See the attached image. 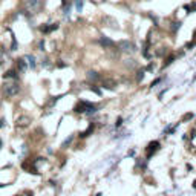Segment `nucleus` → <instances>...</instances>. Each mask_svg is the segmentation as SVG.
Listing matches in <instances>:
<instances>
[{"mask_svg":"<svg viewBox=\"0 0 196 196\" xmlns=\"http://www.w3.org/2000/svg\"><path fill=\"white\" fill-rule=\"evenodd\" d=\"M3 77H5V78H17V77H19V74H17L16 71H8Z\"/></svg>","mask_w":196,"mask_h":196,"instance_id":"9b49d317","label":"nucleus"},{"mask_svg":"<svg viewBox=\"0 0 196 196\" xmlns=\"http://www.w3.org/2000/svg\"><path fill=\"white\" fill-rule=\"evenodd\" d=\"M118 46L121 48V51H126V52H132V51H135V49H133V45L130 43V42H127V40L120 42V43H118Z\"/></svg>","mask_w":196,"mask_h":196,"instance_id":"6e6552de","label":"nucleus"},{"mask_svg":"<svg viewBox=\"0 0 196 196\" xmlns=\"http://www.w3.org/2000/svg\"><path fill=\"white\" fill-rule=\"evenodd\" d=\"M75 8L78 12H81L83 11V0H75Z\"/></svg>","mask_w":196,"mask_h":196,"instance_id":"f8f14e48","label":"nucleus"},{"mask_svg":"<svg viewBox=\"0 0 196 196\" xmlns=\"http://www.w3.org/2000/svg\"><path fill=\"white\" fill-rule=\"evenodd\" d=\"M0 187H5V184H0Z\"/></svg>","mask_w":196,"mask_h":196,"instance_id":"aec40b11","label":"nucleus"},{"mask_svg":"<svg viewBox=\"0 0 196 196\" xmlns=\"http://www.w3.org/2000/svg\"><path fill=\"white\" fill-rule=\"evenodd\" d=\"M87 77L90 78V80H98V75H97V72H87Z\"/></svg>","mask_w":196,"mask_h":196,"instance_id":"4468645a","label":"nucleus"},{"mask_svg":"<svg viewBox=\"0 0 196 196\" xmlns=\"http://www.w3.org/2000/svg\"><path fill=\"white\" fill-rule=\"evenodd\" d=\"M101 86L106 87V89H115L116 81L113 80V78H103V80H101Z\"/></svg>","mask_w":196,"mask_h":196,"instance_id":"423d86ee","label":"nucleus"},{"mask_svg":"<svg viewBox=\"0 0 196 196\" xmlns=\"http://www.w3.org/2000/svg\"><path fill=\"white\" fill-rule=\"evenodd\" d=\"M19 90H20L19 83L11 81V83H6V84L3 86V95H5L6 98H11V97L17 95V94H19Z\"/></svg>","mask_w":196,"mask_h":196,"instance_id":"f03ea898","label":"nucleus"},{"mask_svg":"<svg viewBox=\"0 0 196 196\" xmlns=\"http://www.w3.org/2000/svg\"><path fill=\"white\" fill-rule=\"evenodd\" d=\"M92 130H94V126L90 124V126H89V129L86 130V132H83V133H81V136H83V138H84V136H87V135H89L90 132H92Z\"/></svg>","mask_w":196,"mask_h":196,"instance_id":"2eb2a0df","label":"nucleus"},{"mask_svg":"<svg viewBox=\"0 0 196 196\" xmlns=\"http://www.w3.org/2000/svg\"><path fill=\"white\" fill-rule=\"evenodd\" d=\"M184 8H186L189 12H196V3H192V5H184Z\"/></svg>","mask_w":196,"mask_h":196,"instance_id":"ddd939ff","label":"nucleus"},{"mask_svg":"<svg viewBox=\"0 0 196 196\" xmlns=\"http://www.w3.org/2000/svg\"><path fill=\"white\" fill-rule=\"evenodd\" d=\"M100 43L104 46V48H115L116 45L110 40V38H107V37H101V40H100Z\"/></svg>","mask_w":196,"mask_h":196,"instance_id":"1a4fd4ad","label":"nucleus"},{"mask_svg":"<svg viewBox=\"0 0 196 196\" xmlns=\"http://www.w3.org/2000/svg\"><path fill=\"white\" fill-rule=\"evenodd\" d=\"M55 29H58V23H51V25H43L42 28H40V31L43 32V34H49V32H52V31H55Z\"/></svg>","mask_w":196,"mask_h":196,"instance_id":"0eeeda50","label":"nucleus"},{"mask_svg":"<svg viewBox=\"0 0 196 196\" xmlns=\"http://www.w3.org/2000/svg\"><path fill=\"white\" fill-rule=\"evenodd\" d=\"M173 58H175V57H173V55H172V57H168V58H167V60H165V61H164V66H168V64H170V63H172V61H173Z\"/></svg>","mask_w":196,"mask_h":196,"instance_id":"f3484780","label":"nucleus"},{"mask_svg":"<svg viewBox=\"0 0 196 196\" xmlns=\"http://www.w3.org/2000/svg\"><path fill=\"white\" fill-rule=\"evenodd\" d=\"M90 89H92V90H94V92H95V94H98V95L101 94V92H100V89H97L95 86H92V87H90Z\"/></svg>","mask_w":196,"mask_h":196,"instance_id":"a211bd4d","label":"nucleus"},{"mask_svg":"<svg viewBox=\"0 0 196 196\" xmlns=\"http://www.w3.org/2000/svg\"><path fill=\"white\" fill-rule=\"evenodd\" d=\"M26 58L29 60V64H31V68H35V58H34L32 55H28V57H26Z\"/></svg>","mask_w":196,"mask_h":196,"instance_id":"dca6fc26","label":"nucleus"},{"mask_svg":"<svg viewBox=\"0 0 196 196\" xmlns=\"http://www.w3.org/2000/svg\"><path fill=\"white\" fill-rule=\"evenodd\" d=\"M193 187H195V189H196V181H195V182H193Z\"/></svg>","mask_w":196,"mask_h":196,"instance_id":"6ab92c4d","label":"nucleus"},{"mask_svg":"<svg viewBox=\"0 0 196 196\" xmlns=\"http://www.w3.org/2000/svg\"><path fill=\"white\" fill-rule=\"evenodd\" d=\"M29 124H31V118H29L28 115H22V116H19L17 121H16V127H19V129L28 127Z\"/></svg>","mask_w":196,"mask_h":196,"instance_id":"20e7f679","label":"nucleus"},{"mask_svg":"<svg viewBox=\"0 0 196 196\" xmlns=\"http://www.w3.org/2000/svg\"><path fill=\"white\" fill-rule=\"evenodd\" d=\"M17 69H19L20 72H25V71H26V63H25L23 58H19V60H17Z\"/></svg>","mask_w":196,"mask_h":196,"instance_id":"9d476101","label":"nucleus"},{"mask_svg":"<svg viewBox=\"0 0 196 196\" xmlns=\"http://www.w3.org/2000/svg\"><path fill=\"white\" fill-rule=\"evenodd\" d=\"M75 112L77 113H94L97 112V106L89 101H80L75 106Z\"/></svg>","mask_w":196,"mask_h":196,"instance_id":"f257e3e1","label":"nucleus"},{"mask_svg":"<svg viewBox=\"0 0 196 196\" xmlns=\"http://www.w3.org/2000/svg\"><path fill=\"white\" fill-rule=\"evenodd\" d=\"M159 150V142L158 141H152L150 144L147 146V149H146V152H147V158H150V156L153 155V153H156Z\"/></svg>","mask_w":196,"mask_h":196,"instance_id":"39448f33","label":"nucleus"},{"mask_svg":"<svg viewBox=\"0 0 196 196\" xmlns=\"http://www.w3.org/2000/svg\"><path fill=\"white\" fill-rule=\"evenodd\" d=\"M42 0H25V8L31 14H37L42 9Z\"/></svg>","mask_w":196,"mask_h":196,"instance_id":"7ed1b4c3","label":"nucleus"}]
</instances>
